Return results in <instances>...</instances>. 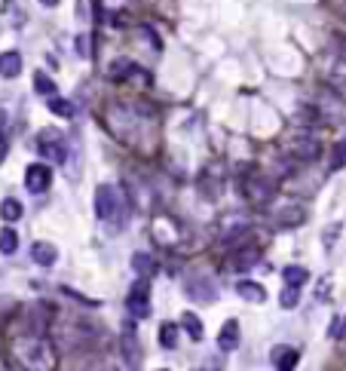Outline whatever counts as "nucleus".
Here are the masks:
<instances>
[{"label": "nucleus", "mask_w": 346, "mask_h": 371, "mask_svg": "<svg viewBox=\"0 0 346 371\" xmlns=\"http://www.w3.org/2000/svg\"><path fill=\"white\" fill-rule=\"evenodd\" d=\"M340 234V224H334V227H328V234H325V246H334V236H338Z\"/></svg>", "instance_id": "nucleus-31"}, {"label": "nucleus", "mask_w": 346, "mask_h": 371, "mask_svg": "<svg viewBox=\"0 0 346 371\" xmlns=\"http://www.w3.org/2000/svg\"><path fill=\"white\" fill-rule=\"evenodd\" d=\"M46 108H50L52 114H59V117H74V105L68 98H62V96H50V98H46Z\"/></svg>", "instance_id": "nucleus-20"}, {"label": "nucleus", "mask_w": 346, "mask_h": 371, "mask_svg": "<svg viewBox=\"0 0 346 371\" xmlns=\"http://www.w3.org/2000/svg\"><path fill=\"white\" fill-rule=\"evenodd\" d=\"M16 365L22 371H52L55 368V347L43 335H22L9 344Z\"/></svg>", "instance_id": "nucleus-1"}, {"label": "nucleus", "mask_w": 346, "mask_h": 371, "mask_svg": "<svg viewBox=\"0 0 346 371\" xmlns=\"http://www.w3.org/2000/svg\"><path fill=\"white\" fill-rule=\"evenodd\" d=\"M132 71H135V64H132V62H126V59H120V62L110 64V77H114V80H126Z\"/></svg>", "instance_id": "nucleus-26"}, {"label": "nucleus", "mask_w": 346, "mask_h": 371, "mask_svg": "<svg viewBox=\"0 0 346 371\" xmlns=\"http://www.w3.org/2000/svg\"><path fill=\"white\" fill-rule=\"evenodd\" d=\"M83 371H120V368L110 365V363H96V365H89V368H83Z\"/></svg>", "instance_id": "nucleus-30"}, {"label": "nucleus", "mask_w": 346, "mask_h": 371, "mask_svg": "<svg viewBox=\"0 0 346 371\" xmlns=\"http://www.w3.org/2000/svg\"><path fill=\"white\" fill-rule=\"evenodd\" d=\"M34 89L40 92V96H46V98L55 96V83L46 77V74H34Z\"/></svg>", "instance_id": "nucleus-27"}, {"label": "nucleus", "mask_w": 346, "mask_h": 371, "mask_svg": "<svg viewBox=\"0 0 346 371\" xmlns=\"http://www.w3.org/2000/svg\"><path fill=\"white\" fill-rule=\"evenodd\" d=\"M273 181L264 178V175H258V172H251L248 178H242V193L251 200V202H267V200H273Z\"/></svg>", "instance_id": "nucleus-6"}, {"label": "nucleus", "mask_w": 346, "mask_h": 371, "mask_svg": "<svg viewBox=\"0 0 346 371\" xmlns=\"http://www.w3.org/2000/svg\"><path fill=\"white\" fill-rule=\"evenodd\" d=\"M52 184V169L43 163H34L25 169V188L31 193H46V188Z\"/></svg>", "instance_id": "nucleus-9"}, {"label": "nucleus", "mask_w": 346, "mask_h": 371, "mask_svg": "<svg viewBox=\"0 0 346 371\" xmlns=\"http://www.w3.org/2000/svg\"><path fill=\"white\" fill-rule=\"evenodd\" d=\"M96 215H98V221H105V224H117L120 215H123V193H120L114 184H98Z\"/></svg>", "instance_id": "nucleus-2"}, {"label": "nucleus", "mask_w": 346, "mask_h": 371, "mask_svg": "<svg viewBox=\"0 0 346 371\" xmlns=\"http://www.w3.org/2000/svg\"><path fill=\"white\" fill-rule=\"evenodd\" d=\"M0 218L9 221V224H13V221H18V218H22V202L13 200V197H6L4 202H0Z\"/></svg>", "instance_id": "nucleus-19"}, {"label": "nucleus", "mask_w": 346, "mask_h": 371, "mask_svg": "<svg viewBox=\"0 0 346 371\" xmlns=\"http://www.w3.org/2000/svg\"><path fill=\"white\" fill-rule=\"evenodd\" d=\"M132 267L138 273H144V276H154V270H156V261L147 252H135L132 255Z\"/></svg>", "instance_id": "nucleus-22"}, {"label": "nucleus", "mask_w": 346, "mask_h": 371, "mask_svg": "<svg viewBox=\"0 0 346 371\" xmlns=\"http://www.w3.org/2000/svg\"><path fill=\"white\" fill-rule=\"evenodd\" d=\"M43 6H59V0H40Z\"/></svg>", "instance_id": "nucleus-35"}, {"label": "nucleus", "mask_w": 346, "mask_h": 371, "mask_svg": "<svg viewBox=\"0 0 346 371\" xmlns=\"http://www.w3.org/2000/svg\"><path fill=\"white\" fill-rule=\"evenodd\" d=\"M279 224H285V227H294V224H304V218H306V212L301 206H285L282 212H279Z\"/></svg>", "instance_id": "nucleus-18"}, {"label": "nucleus", "mask_w": 346, "mask_h": 371, "mask_svg": "<svg viewBox=\"0 0 346 371\" xmlns=\"http://www.w3.org/2000/svg\"><path fill=\"white\" fill-rule=\"evenodd\" d=\"M328 285H331V280L319 282V295H316V298H319V301H328V298H331V295H328Z\"/></svg>", "instance_id": "nucleus-32"}, {"label": "nucleus", "mask_w": 346, "mask_h": 371, "mask_svg": "<svg viewBox=\"0 0 346 371\" xmlns=\"http://www.w3.org/2000/svg\"><path fill=\"white\" fill-rule=\"evenodd\" d=\"M282 276H285V285H297V289H301V285H304L306 280H310L306 267H285Z\"/></svg>", "instance_id": "nucleus-23"}, {"label": "nucleus", "mask_w": 346, "mask_h": 371, "mask_svg": "<svg viewBox=\"0 0 346 371\" xmlns=\"http://www.w3.org/2000/svg\"><path fill=\"white\" fill-rule=\"evenodd\" d=\"M37 151L52 163H64V156H68V144H64V135L59 132V129H43V132L37 135Z\"/></svg>", "instance_id": "nucleus-3"}, {"label": "nucleus", "mask_w": 346, "mask_h": 371, "mask_svg": "<svg viewBox=\"0 0 346 371\" xmlns=\"http://www.w3.org/2000/svg\"><path fill=\"white\" fill-rule=\"evenodd\" d=\"M325 74H328V80L338 89H346V59H343V55H334V62L328 64V71H325Z\"/></svg>", "instance_id": "nucleus-17"}, {"label": "nucleus", "mask_w": 346, "mask_h": 371, "mask_svg": "<svg viewBox=\"0 0 346 371\" xmlns=\"http://www.w3.org/2000/svg\"><path fill=\"white\" fill-rule=\"evenodd\" d=\"M260 261V249L258 246H242L239 252H233L227 258V267L224 270H230V273H239V270H248V267H255Z\"/></svg>", "instance_id": "nucleus-10"}, {"label": "nucleus", "mask_w": 346, "mask_h": 371, "mask_svg": "<svg viewBox=\"0 0 346 371\" xmlns=\"http://www.w3.org/2000/svg\"><path fill=\"white\" fill-rule=\"evenodd\" d=\"M343 166H346V142H338L334 144V156H331V169L338 172Z\"/></svg>", "instance_id": "nucleus-29"}, {"label": "nucleus", "mask_w": 346, "mask_h": 371, "mask_svg": "<svg viewBox=\"0 0 346 371\" xmlns=\"http://www.w3.org/2000/svg\"><path fill=\"white\" fill-rule=\"evenodd\" d=\"M16 249H18V236H16V230H0V252L4 255H16Z\"/></svg>", "instance_id": "nucleus-24"}, {"label": "nucleus", "mask_w": 346, "mask_h": 371, "mask_svg": "<svg viewBox=\"0 0 346 371\" xmlns=\"http://www.w3.org/2000/svg\"><path fill=\"white\" fill-rule=\"evenodd\" d=\"M325 371H334V368H325Z\"/></svg>", "instance_id": "nucleus-36"}, {"label": "nucleus", "mask_w": 346, "mask_h": 371, "mask_svg": "<svg viewBox=\"0 0 346 371\" xmlns=\"http://www.w3.org/2000/svg\"><path fill=\"white\" fill-rule=\"evenodd\" d=\"M77 50H80L83 59H89V40H86V37H80V40H77Z\"/></svg>", "instance_id": "nucleus-33"}, {"label": "nucleus", "mask_w": 346, "mask_h": 371, "mask_svg": "<svg viewBox=\"0 0 346 371\" xmlns=\"http://www.w3.org/2000/svg\"><path fill=\"white\" fill-rule=\"evenodd\" d=\"M31 258L40 267H52L55 261H59V249H55L52 243H34L31 246Z\"/></svg>", "instance_id": "nucleus-15"}, {"label": "nucleus", "mask_w": 346, "mask_h": 371, "mask_svg": "<svg viewBox=\"0 0 346 371\" xmlns=\"http://www.w3.org/2000/svg\"><path fill=\"white\" fill-rule=\"evenodd\" d=\"M319 151H322V147H319V142H316V138H297L294 147H292V154L297 156V160H306V163L316 160V156H319Z\"/></svg>", "instance_id": "nucleus-16"}, {"label": "nucleus", "mask_w": 346, "mask_h": 371, "mask_svg": "<svg viewBox=\"0 0 346 371\" xmlns=\"http://www.w3.org/2000/svg\"><path fill=\"white\" fill-rule=\"evenodd\" d=\"M160 344H163V350H175L178 347V326H175V322H163V326H160Z\"/></svg>", "instance_id": "nucleus-21"}, {"label": "nucleus", "mask_w": 346, "mask_h": 371, "mask_svg": "<svg viewBox=\"0 0 346 371\" xmlns=\"http://www.w3.org/2000/svg\"><path fill=\"white\" fill-rule=\"evenodd\" d=\"M239 341H242L239 322L236 319H227L221 326V331H218V347L224 350V353H233V350H239Z\"/></svg>", "instance_id": "nucleus-11"}, {"label": "nucleus", "mask_w": 346, "mask_h": 371, "mask_svg": "<svg viewBox=\"0 0 346 371\" xmlns=\"http://www.w3.org/2000/svg\"><path fill=\"white\" fill-rule=\"evenodd\" d=\"M193 371H221V365H214V363H205L202 368H193Z\"/></svg>", "instance_id": "nucleus-34"}, {"label": "nucleus", "mask_w": 346, "mask_h": 371, "mask_svg": "<svg viewBox=\"0 0 346 371\" xmlns=\"http://www.w3.org/2000/svg\"><path fill=\"white\" fill-rule=\"evenodd\" d=\"M270 359H273L276 371H294L297 368V359H301V353H297L294 347H273V353H270Z\"/></svg>", "instance_id": "nucleus-12"}, {"label": "nucleus", "mask_w": 346, "mask_h": 371, "mask_svg": "<svg viewBox=\"0 0 346 371\" xmlns=\"http://www.w3.org/2000/svg\"><path fill=\"white\" fill-rule=\"evenodd\" d=\"M126 310L132 313L135 319L151 316V282H147V280H138L132 289H129V295H126Z\"/></svg>", "instance_id": "nucleus-4"}, {"label": "nucleus", "mask_w": 346, "mask_h": 371, "mask_svg": "<svg viewBox=\"0 0 346 371\" xmlns=\"http://www.w3.org/2000/svg\"><path fill=\"white\" fill-rule=\"evenodd\" d=\"M184 329L190 331L193 341H202V322L193 316V313H184Z\"/></svg>", "instance_id": "nucleus-28"}, {"label": "nucleus", "mask_w": 346, "mask_h": 371, "mask_svg": "<svg viewBox=\"0 0 346 371\" xmlns=\"http://www.w3.org/2000/svg\"><path fill=\"white\" fill-rule=\"evenodd\" d=\"M236 292H239V298L248 301V304H264V301H267L264 285H260V282H251V280L236 282Z\"/></svg>", "instance_id": "nucleus-14"}, {"label": "nucleus", "mask_w": 346, "mask_h": 371, "mask_svg": "<svg viewBox=\"0 0 346 371\" xmlns=\"http://www.w3.org/2000/svg\"><path fill=\"white\" fill-rule=\"evenodd\" d=\"M218 289H214V282L209 280V276H190V280L184 282V295L190 301H196V304H212L214 298H218V295H214Z\"/></svg>", "instance_id": "nucleus-7"}, {"label": "nucleus", "mask_w": 346, "mask_h": 371, "mask_svg": "<svg viewBox=\"0 0 346 371\" xmlns=\"http://www.w3.org/2000/svg\"><path fill=\"white\" fill-rule=\"evenodd\" d=\"M120 353H123L129 371L142 368V347H138V335L132 322H123V338H120Z\"/></svg>", "instance_id": "nucleus-5"}, {"label": "nucleus", "mask_w": 346, "mask_h": 371, "mask_svg": "<svg viewBox=\"0 0 346 371\" xmlns=\"http://www.w3.org/2000/svg\"><path fill=\"white\" fill-rule=\"evenodd\" d=\"M22 74V55H18L16 50H6V52H0V77H6V80H13Z\"/></svg>", "instance_id": "nucleus-13"}, {"label": "nucleus", "mask_w": 346, "mask_h": 371, "mask_svg": "<svg viewBox=\"0 0 346 371\" xmlns=\"http://www.w3.org/2000/svg\"><path fill=\"white\" fill-rule=\"evenodd\" d=\"M248 227H251V221L246 215H239V212H233V215H227L224 218V224H221V243L233 246L236 239H242L248 234Z\"/></svg>", "instance_id": "nucleus-8"}, {"label": "nucleus", "mask_w": 346, "mask_h": 371, "mask_svg": "<svg viewBox=\"0 0 346 371\" xmlns=\"http://www.w3.org/2000/svg\"><path fill=\"white\" fill-rule=\"evenodd\" d=\"M297 301H301V292H297V285H285L282 295H279V304H282L285 310L297 307Z\"/></svg>", "instance_id": "nucleus-25"}]
</instances>
